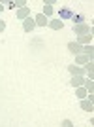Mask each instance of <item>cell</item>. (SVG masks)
I'll return each instance as SVG.
<instances>
[{"label": "cell", "mask_w": 94, "mask_h": 127, "mask_svg": "<svg viewBox=\"0 0 94 127\" xmlns=\"http://www.w3.org/2000/svg\"><path fill=\"white\" fill-rule=\"evenodd\" d=\"M83 87H85V91H87L89 95H92V93H94V82H92V80H85Z\"/></svg>", "instance_id": "cell-14"}, {"label": "cell", "mask_w": 94, "mask_h": 127, "mask_svg": "<svg viewBox=\"0 0 94 127\" xmlns=\"http://www.w3.org/2000/svg\"><path fill=\"white\" fill-rule=\"evenodd\" d=\"M42 13L47 17V19H49V17L53 15V6H47V4H43V11H42Z\"/></svg>", "instance_id": "cell-16"}, {"label": "cell", "mask_w": 94, "mask_h": 127, "mask_svg": "<svg viewBox=\"0 0 94 127\" xmlns=\"http://www.w3.org/2000/svg\"><path fill=\"white\" fill-rule=\"evenodd\" d=\"M4 31H6V21L0 19V32H4Z\"/></svg>", "instance_id": "cell-20"}, {"label": "cell", "mask_w": 94, "mask_h": 127, "mask_svg": "<svg viewBox=\"0 0 94 127\" xmlns=\"http://www.w3.org/2000/svg\"><path fill=\"white\" fill-rule=\"evenodd\" d=\"M92 59L90 55H85V53H79V55H75V64L77 66H85L87 63H92Z\"/></svg>", "instance_id": "cell-3"}, {"label": "cell", "mask_w": 94, "mask_h": 127, "mask_svg": "<svg viewBox=\"0 0 94 127\" xmlns=\"http://www.w3.org/2000/svg\"><path fill=\"white\" fill-rule=\"evenodd\" d=\"M34 23H36V27H47V23H49V19H47L43 13H38L36 17H34Z\"/></svg>", "instance_id": "cell-10"}, {"label": "cell", "mask_w": 94, "mask_h": 127, "mask_svg": "<svg viewBox=\"0 0 94 127\" xmlns=\"http://www.w3.org/2000/svg\"><path fill=\"white\" fill-rule=\"evenodd\" d=\"M81 108H83L85 112L92 114L94 112V95H89V99H83V101H81Z\"/></svg>", "instance_id": "cell-2"}, {"label": "cell", "mask_w": 94, "mask_h": 127, "mask_svg": "<svg viewBox=\"0 0 94 127\" xmlns=\"http://www.w3.org/2000/svg\"><path fill=\"white\" fill-rule=\"evenodd\" d=\"M85 76H72V82H70V85H72L73 89H77V87H83V84H85Z\"/></svg>", "instance_id": "cell-5"}, {"label": "cell", "mask_w": 94, "mask_h": 127, "mask_svg": "<svg viewBox=\"0 0 94 127\" xmlns=\"http://www.w3.org/2000/svg\"><path fill=\"white\" fill-rule=\"evenodd\" d=\"M75 93H77V97H79V99H81V101L89 97V93L85 91V87H77V89H75Z\"/></svg>", "instance_id": "cell-15"}, {"label": "cell", "mask_w": 94, "mask_h": 127, "mask_svg": "<svg viewBox=\"0 0 94 127\" xmlns=\"http://www.w3.org/2000/svg\"><path fill=\"white\" fill-rule=\"evenodd\" d=\"M62 127H73V122H72V120H64V122H62Z\"/></svg>", "instance_id": "cell-19"}, {"label": "cell", "mask_w": 94, "mask_h": 127, "mask_svg": "<svg viewBox=\"0 0 94 127\" xmlns=\"http://www.w3.org/2000/svg\"><path fill=\"white\" fill-rule=\"evenodd\" d=\"M47 27L49 29H53V31H60V29H64V21H60V19H51V21L47 23Z\"/></svg>", "instance_id": "cell-7"}, {"label": "cell", "mask_w": 94, "mask_h": 127, "mask_svg": "<svg viewBox=\"0 0 94 127\" xmlns=\"http://www.w3.org/2000/svg\"><path fill=\"white\" fill-rule=\"evenodd\" d=\"M75 42H77L79 46H90V44H92V34H85V36H79Z\"/></svg>", "instance_id": "cell-11"}, {"label": "cell", "mask_w": 94, "mask_h": 127, "mask_svg": "<svg viewBox=\"0 0 94 127\" xmlns=\"http://www.w3.org/2000/svg\"><path fill=\"white\" fill-rule=\"evenodd\" d=\"M68 51L73 53V55H79V53L83 51V46H79L77 42H70L68 44Z\"/></svg>", "instance_id": "cell-8"}, {"label": "cell", "mask_w": 94, "mask_h": 127, "mask_svg": "<svg viewBox=\"0 0 94 127\" xmlns=\"http://www.w3.org/2000/svg\"><path fill=\"white\" fill-rule=\"evenodd\" d=\"M72 21L75 25H81V23H85V17L83 15H72Z\"/></svg>", "instance_id": "cell-18"}, {"label": "cell", "mask_w": 94, "mask_h": 127, "mask_svg": "<svg viewBox=\"0 0 94 127\" xmlns=\"http://www.w3.org/2000/svg\"><path fill=\"white\" fill-rule=\"evenodd\" d=\"M72 11L68 10V8H62V10L58 11V19H60V21H64V19H72Z\"/></svg>", "instance_id": "cell-12"}, {"label": "cell", "mask_w": 94, "mask_h": 127, "mask_svg": "<svg viewBox=\"0 0 94 127\" xmlns=\"http://www.w3.org/2000/svg\"><path fill=\"white\" fill-rule=\"evenodd\" d=\"M6 8H4V4H2V2H0V13H2V11H4Z\"/></svg>", "instance_id": "cell-21"}, {"label": "cell", "mask_w": 94, "mask_h": 127, "mask_svg": "<svg viewBox=\"0 0 94 127\" xmlns=\"http://www.w3.org/2000/svg\"><path fill=\"white\" fill-rule=\"evenodd\" d=\"M68 72L72 76H85L83 66H77V64H70V66H68Z\"/></svg>", "instance_id": "cell-6"}, {"label": "cell", "mask_w": 94, "mask_h": 127, "mask_svg": "<svg viewBox=\"0 0 94 127\" xmlns=\"http://www.w3.org/2000/svg\"><path fill=\"white\" fill-rule=\"evenodd\" d=\"M81 53H85V55H90V57H94V48H92V44L90 46H83V51Z\"/></svg>", "instance_id": "cell-17"}, {"label": "cell", "mask_w": 94, "mask_h": 127, "mask_svg": "<svg viewBox=\"0 0 94 127\" xmlns=\"http://www.w3.org/2000/svg\"><path fill=\"white\" fill-rule=\"evenodd\" d=\"M83 70H85V74L89 76V80H92V76H94V63H87L83 66Z\"/></svg>", "instance_id": "cell-13"}, {"label": "cell", "mask_w": 94, "mask_h": 127, "mask_svg": "<svg viewBox=\"0 0 94 127\" xmlns=\"http://www.w3.org/2000/svg\"><path fill=\"white\" fill-rule=\"evenodd\" d=\"M36 29V23H34V17H26L25 21H23V31L25 32H32Z\"/></svg>", "instance_id": "cell-4"}, {"label": "cell", "mask_w": 94, "mask_h": 127, "mask_svg": "<svg viewBox=\"0 0 94 127\" xmlns=\"http://www.w3.org/2000/svg\"><path fill=\"white\" fill-rule=\"evenodd\" d=\"M73 32L77 36H85V34H92V27L89 23H81V25H73Z\"/></svg>", "instance_id": "cell-1"}, {"label": "cell", "mask_w": 94, "mask_h": 127, "mask_svg": "<svg viewBox=\"0 0 94 127\" xmlns=\"http://www.w3.org/2000/svg\"><path fill=\"white\" fill-rule=\"evenodd\" d=\"M17 17H19L21 21H25L26 17H30V8H28V6H25V8H19V10H17Z\"/></svg>", "instance_id": "cell-9"}]
</instances>
